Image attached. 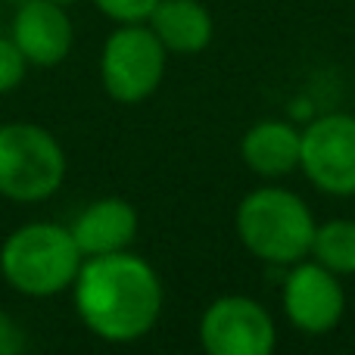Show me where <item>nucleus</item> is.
<instances>
[{
	"mask_svg": "<svg viewBox=\"0 0 355 355\" xmlns=\"http://www.w3.org/2000/svg\"><path fill=\"white\" fill-rule=\"evenodd\" d=\"M72 290L78 318L106 343H135L147 337L162 315L159 275L128 250L87 256Z\"/></svg>",
	"mask_w": 355,
	"mask_h": 355,
	"instance_id": "obj_1",
	"label": "nucleus"
},
{
	"mask_svg": "<svg viewBox=\"0 0 355 355\" xmlns=\"http://www.w3.org/2000/svg\"><path fill=\"white\" fill-rule=\"evenodd\" d=\"M234 227L240 243L268 265H296L309 259L315 237V218L306 200L275 184L250 190L240 200Z\"/></svg>",
	"mask_w": 355,
	"mask_h": 355,
	"instance_id": "obj_2",
	"label": "nucleus"
},
{
	"mask_svg": "<svg viewBox=\"0 0 355 355\" xmlns=\"http://www.w3.org/2000/svg\"><path fill=\"white\" fill-rule=\"evenodd\" d=\"M85 262L72 231L53 221H31L6 237L0 271L12 290L25 296H56L69 290Z\"/></svg>",
	"mask_w": 355,
	"mask_h": 355,
	"instance_id": "obj_3",
	"label": "nucleus"
},
{
	"mask_svg": "<svg viewBox=\"0 0 355 355\" xmlns=\"http://www.w3.org/2000/svg\"><path fill=\"white\" fill-rule=\"evenodd\" d=\"M66 153L47 128L10 122L0 128V196L16 202H41L60 190Z\"/></svg>",
	"mask_w": 355,
	"mask_h": 355,
	"instance_id": "obj_4",
	"label": "nucleus"
},
{
	"mask_svg": "<svg viewBox=\"0 0 355 355\" xmlns=\"http://www.w3.org/2000/svg\"><path fill=\"white\" fill-rule=\"evenodd\" d=\"M168 50L144 22H125L106 37L100 81L116 103H141L162 85Z\"/></svg>",
	"mask_w": 355,
	"mask_h": 355,
	"instance_id": "obj_5",
	"label": "nucleus"
},
{
	"mask_svg": "<svg viewBox=\"0 0 355 355\" xmlns=\"http://www.w3.org/2000/svg\"><path fill=\"white\" fill-rule=\"evenodd\" d=\"M300 168L331 196H355V116L327 112L302 128Z\"/></svg>",
	"mask_w": 355,
	"mask_h": 355,
	"instance_id": "obj_6",
	"label": "nucleus"
},
{
	"mask_svg": "<svg viewBox=\"0 0 355 355\" xmlns=\"http://www.w3.org/2000/svg\"><path fill=\"white\" fill-rule=\"evenodd\" d=\"M200 343L209 355H271L277 331L252 296H218L200 318Z\"/></svg>",
	"mask_w": 355,
	"mask_h": 355,
	"instance_id": "obj_7",
	"label": "nucleus"
},
{
	"mask_svg": "<svg viewBox=\"0 0 355 355\" xmlns=\"http://www.w3.org/2000/svg\"><path fill=\"white\" fill-rule=\"evenodd\" d=\"M284 312L290 324L309 337L331 334L346 312V290L340 284V275L315 259L296 262L284 281Z\"/></svg>",
	"mask_w": 355,
	"mask_h": 355,
	"instance_id": "obj_8",
	"label": "nucleus"
},
{
	"mask_svg": "<svg viewBox=\"0 0 355 355\" xmlns=\"http://www.w3.org/2000/svg\"><path fill=\"white\" fill-rule=\"evenodd\" d=\"M12 41L28 66H60L75 44V28L60 0H22L12 16Z\"/></svg>",
	"mask_w": 355,
	"mask_h": 355,
	"instance_id": "obj_9",
	"label": "nucleus"
},
{
	"mask_svg": "<svg viewBox=\"0 0 355 355\" xmlns=\"http://www.w3.org/2000/svg\"><path fill=\"white\" fill-rule=\"evenodd\" d=\"M78 243L81 256H110L122 252L137 237V212L122 196H103L94 200L69 227Z\"/></svg>",
	"mask_w": 355,
	"mask_h": 355,
	"instance_id": "obj_10",
	"label": "nucleus"
},
{
	"mask_svg": "<svg viewBox=\"0 0 355 355\" xmlns=\"http://www.w3.org/2000/svg\"><path fill=\"white\" fill-rule=\"evenodd\" d=\"M300 150L302 131H296L293 125L281 122V119L256 122L240 144V156H243L246 168L259 178H284L293 168H300Z\"/></svg>",
	"mask_w": 355,
	"mask_h": 355,
	"instance_id": "obj_11",
	"label": "nucleus"
},
{
	"mask_svg": "<svg viewBox=\"0 0 355 355\" xmlns=\"http://www.w3.org/2000/svg\"><path fill=\"white\" fill-rule=\"evenodd\" d=\"M147 25L162 41V47L178 56H193L206 50L215 31L212 16L200 0H159Z\"/></svg>",
	"mask_w": 355,
	"mask_h": 355,
	"instance_id": "obj_12",
	"label": "nucleus"
},
{
	"mask_svg": "<svg viewBox=\"0 0 355 355\" xmlns=\"http://www.w3.org/2000/svg\"><path fill=\"white\" fill-rule=\"evenodd\" d=\"M309 256L340 277L355 275V221L352 218H331V221H324V225H315V237H312Z\"/></svg>",
	"mask_w": 355,
	"mask_h": 355,
	"instance_id": "obj_13",
	"label": "nucleus"
},
{
	"mask_svg": "<svg viewBox=\"0 0 355 355\" xmlns=\"http://www.w3.org/2000/svg\"><path fill=\"white\" fill-rule=\"evenodd\" d=\"M28 60L22 56V50L16 47L12 37H0V94H10L22 85Z\"/></svg>",
	"mask_w": 355,
	"mask_h": 355,
	"instance_id": "obj_14",
	"label": "nucleus"
},
{
	"mask_svg": "<svg viewBox=\"0 0 355 355\" xmlns=\"http://www.w3.org/2000/svg\"><path fill=\"white\" fill-rule=\"evenodd\" d=\"M94 3H97V10L103 16L125 25V22H147L159 0H94Z\"/></svg>",
	"mask_w": 355,
	"mask_h": 355,
	"instance_id": "obj_15",
	"label": "nucleus"
},
{
	"mask_svg": "<svg viewBox=\"0 0 355 355\" xmlns=\"http://www.w3.org/2000/svg\"><path fill=\"white\" fill-rule=\"evenodd\" d=\"M25 349V331L10 312L0 309V355H16Z\"/></svg>",
	"mask_w": 355,
	"mask_h": 355,
	"instance_id": "obj_16",
	"label": "nucleus"
},
{
	"mask_svg": "<svg viewBox=\"0 0 355 355\" xmlns=\"http://www.w3.org/2000/svg\"><path fill=\"white\" fill-rule=\"evenodd\" d=\"M10 3H16V6H19V3H22V0H10Z\"/></svg>",
	"mask_w": 355,
	"mask_h": 355,
	"instance_id": "obj_17",
	"label": "nucleus"
}]
</instances>
